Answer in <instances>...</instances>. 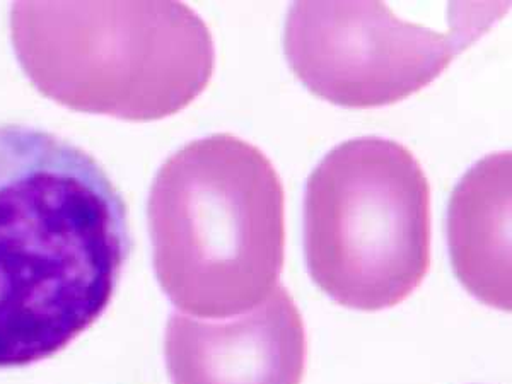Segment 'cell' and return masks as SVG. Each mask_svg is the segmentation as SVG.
I'll use <instances>...</instances> for the list:
<instances>
[{"instance_id":"277c9868","label":"cell","mask_w":512,"mask_h":384,"mask_svg":"<svg viewBox=\"0 0 512 384\" xmlns=\"http://www.w3.org/2000/svg\"><path fill=\"white\" fill-rule=\"evenodd\" d=\"M309 275L335 303H403L431 268V187L407 147L381 137L338 144L304 193Z\"/></svg>"},{"instance_id":"8992f818","label":"cell","mask_w":512,"mask_h":384,"mask_svg":"<svg viewBox=\"0 0 512 384\" xmlns=\"http://www.w3.org/2000/svg\"><path fill=\"white\" fill-rule=\"evenodd\" d=\"M164 352L173 384H301L308 342L303 316L279 284L227 320L169 316Z\"/></svg>"},{"instance_id":"3957f363","label":"cell","mask_w":512,"mask_h":384,"mask_svg":"<svg viewBox=\"0 0 512 384\" xmlns=\"http://www.w3.org/2000/svg\"><path fill=\"white\" fill-rule=\"evenodd\" d=\"M12 45L31 84L82 113L151 122L209 86V26L181 2H18Z\"/></svg>"},{"instance_id":"52a82bcc","label":"cell","mask_w":512,"mask_h":384,"mask_svg":"<svg viewBox=\"0 0 512 384\" xmlns=\"http://www.w3.org/2000/svg\"><path fill=\"white\" fill-rule=\"evenodd\" d=\"M511 171V152L489 154L461 178L448 210L454 274L502 311H511Z\"/></svg>"},{"instance_id":"6da1fadb","label":"cell","mask_w":512,"mask_h":384,"mask_svg":"<svg viewBox=\"0 0 512 384\" xmlns=\"http://www.w3.org/2000/svg\"><path fill=\"white\" fill-rule=\"evenodd\" d=\"M130 250L127 205L96 159L0 125V369L45 361L91 328Z\"/></svg>"},{"instance_id":"5b68a950","label":"cell","mask_w":512,"mask_h":384,"mask_svg":"<svg viewBox=\"0 0 512 384\" xmlns=\"http://www.w3.org/2000/svg\"><path fill=\"white\" fill-rule=\"evenodd\" d=\"M492 21L472 14L439 33L381 2H296L284 48L311 93L345 108H376L429 86Z\"/></svg>"},{"instance_id":"7a4b0ae2","label":"cell","mask_w":512,"mask_h":384,"mask_svg":"<svg viewBox=\"0 0 512 384\" xmlns=\"http://www.w3.org/2000/svg\"><path fill=\"white\" fill-rule=\"evenodd\" d=\"M147 212L159 286L188 315H243L279 286L286 193L253 144L214 134L181 147L159 169Z\"/></svg>"}]
</instances>
